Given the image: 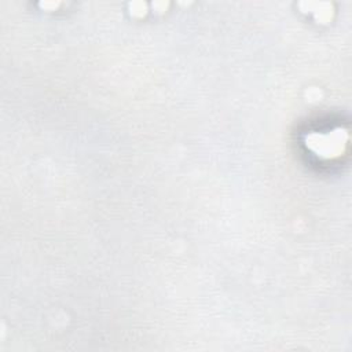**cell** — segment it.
<instances>
[{
    "instance_id": "cell-1",
    "label": "cell",
    "mask_w": 352,
    "mask_h": 352,
    "mask_svg": "<svg viewBox=\"0 0 352 352\" xmlns=\"http://www.w3.org/2000/svg\"><path fill=\"white\" fill-rule=\"evenodd\" d=\"M346 133L340 128L327 133H312L307 138V146L320 157L333 158L342 153Z\"/></svg>"
}]
</instances>
